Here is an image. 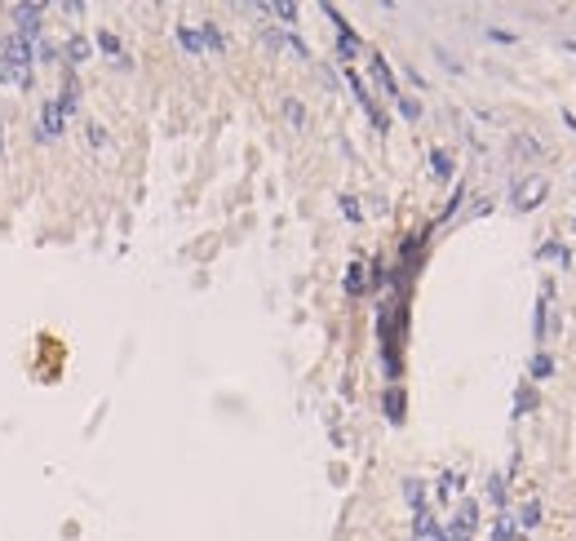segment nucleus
Instances as JSON below:
<instances>
[{
	"label": "nucleus",
	"instance_id": "f257e3e1",
	"mask_svg": "<svg viewBox=\"0 0 576 541\" xmlns=\"http://www.w3.org/2000/svg\"><path fill=\"white\" fill-rule=\"evenodd\" d=\"M62 129H67V111H62L58 102H45L40 125H36V138H40V142H49V138H62Z\"/></svg>",
	"mask_w": 576,
	"mask_h": 541
},
{
	"label": "nucleus",
	"instance_id": "f03ea898",
	"mask_svg": "<svg viewBox=\"0 0 576 541\" xmlns=\"http://www.w3.org/2000/svg\"><path fill=\"white\" fill-rule=\"evenodd\" d=\"M9 18H14L18 36L32 40V36L40 32V23H45V5H14V9H9Z\"/></svg>",
	"mask_w": 576,
	"mask_h": 541
},
{
	"label": "nucleus",
	"instance_id": "7ed1b4c3",
	"mask_svg": "<svg viewBox=\"0 0 576 541\" xmlns=\"http://www.w3.org/2000/svg\"><path fill=\"white\" fill-rule=\"evenodd\" d=\"M0 58L5 62H14V67H32V40H27V36H5V40H0Z\"/></svg>",
	"mask_w": 576,
	"mask_h": 541
},
{
	"label": "nucleus",
	"instance_id": "20e7f679",
	"mask_svg": "<svg viewBox=\"0 0 576 541\" xmlns=\"http://www.w3.org/2000/svg\"><path fill=\"white\" fill-rule=\"evenodd\" d=\"M545 178H527V182H518L514 186V209H536V204L545 200Z\"/></svg>",
	"mask_w": 576,
	"mask_h": 541
},
{
	"label": "nucleus",
	"instance_id": "39448f33",
	"mask_svg": "<svg viewBox=\"0 0 576 541\" xmlns=\"http://www.w3.org/2000/svg\"><path fill=\"white\" fill-rule=\"evenodd\" d=\"M346 85H351V89H355V98H360V107L368 111V120H373V129H386V116H381V111H377V102H373V98H368V89H364V80H360V76H355V71H346Z\"/></svg>",
	"mask_w": 576,
	"mask_h": 541
},
{
	"label": "nucleus",
	"instance_id": "423d86ee",
	"mask_svg": "<svg viewBox=\"0 0 576 541\" xmlns=\"http://www.w3.org/2000/svg\"><path fill=\"white\" fill-rule=\"evenodd\" d=\"M373 80H377V89H381L386 98H395V102H399V85H395V71L386 67V58H381V53H373Z\"/></svg>",
	"mask_w": 576,
	"mask_h": 541
},
{
	"label": "nucleus",
	"instance_id": "0eeeda50",
	"mask_svg": "<svg viewBox=\"0 0 576 541\" xmlns=\"http://www.w3.org/2000/svg\"><path fill=\"white\" fill-rule=\"evenodd\" d=\"M0 85L32 89V67H14V62H5V58H0Z\"/></svg>",
	"mask_w": 576,
	"mask_h": 541
},
{
	"label": "nucleus",
	"instance_id": "6e6552de",
	"mask_svg": "<svg viewBox=\"0 0 576 541\" xmlns=\"http://www.w3.org/2000/svg\"><path fill=\"white\" fill-rule=\"evenodd\" d=\"M266 45L271 49H284V53H292V58H306V45L297 40V36H284V32H271L266 36Z\"/></svg>",
	"mask_w": 576,
	"mask_h": 541
},
{
	"label": "nucleus",
	"instance_id": "1a4fd4ad",
	"mask_svg": "<svg viewBox=\"0 0 576 541\" xmlns=\"http://www.w3.org/2000/svg\"><path fill=\"white\" fill-rule=\"evenodd\" d=\"M536 257H545V262H554V266H572V253L559 244V240H545V244L536 249Z\"/></svg>",
	"mask_w": 576,
	"mask_h": 541
},
{
	"label": "nucleus",
	"instance_id": "9d476101",
	"mask_svg": "<svg viewBox=\"0 0 576 541\" xmlns=\"http://www.w3.org/2000/svg\"><path fill=\"white\" fill-rule=\"evenodd\" d=\"M461 488H466V475H461V470H443V475H439V497H443V501L457 497Z\"/></svg>",
	"mask_w": 576,
	"mask_h": 541
},
{
	"label": "nucleus",
	"instance_id": "9b49d317",
	"mask_svg": "<svg viewBox=\"0 0 576 541\" xmlns=\"http://www.w3.org/2000/svg\"><path fill=\"white\" fill-rule=\"evenodd\" d=\"M177 45H182L186 53H209L204 49V36L195 32V27H177Z\"/></svg>",
	"mask_w": 576,
	"mask_h": 541
},
{
	"label": "nucleus",
	"instance_id": "f8f14e48",
	"mask_svg": "<svg viewBox=\"0 0 576 541\" xmlns=\"http://www.w3.org/2000/svg\"><path fill=\"white\" fill-rule=\"evenodd\" d=\"M541 524V501H523V510H518V519H514V528H536Z\"/></svg>",
	"mask_w": 576,
	"mask_h": 541
},
{
	"label": "nucleus",
	"instance_id": "ddd939ff",
	"mask_svg": "<svg viewBox=\"0 0 576 541\" xmlns=\"http://www.w3.org/2000/svg\"><path fill=\"white\" fill-rule=\"evenodd\" d=\"M430 173H434V178H452V155L443 151V147L430 151Z\"/></svg>",
	"mask_w": 576,
	"mask_h": 541
},
{
	"label": "nucleus",
	"instance_id": "4468645a",
	"mask_svg": "<svg viewBox=\"0 0 576 541\" xmlns=\"http://www.w3.org/2000/svg\"><path fill=\"white\" fill-rule=\"evenodd\" d=\"M514 537H518L514 519H510V510H501V515H497V524H492V541H514Z\"/></svg>",
	"mask_w": 576,
	"mask_h": 541
},
{
	"label": "nucleus",
	"instance_id": "2eb2a0df",
	"mask_svg": "<svg viewBox=\"0 0 576 541\" xmlns=\"http://www.w3.org/2000/svg\"><path fill=\"white\" fill-rule=\"evenodd\" d=\"M532 377H536V381L554 377V355H545V351H536V355H532Z\"/></svg>",
	"mask_w": 576,
	"mask_h": 541
},
{
	"label": "nucleus",
	"instance_id": "dca6fc26",
	"mask_svg": "<svg viewBox=\"0 0 576 541\" xmlns=\"http://www.w3.org/2000/svg\"><path fill=\"white\" fill-rule=\"evenodd\" d=\"M258 14H275L279 23H297V5H288V0L284 5H258Z\"/></svg>",
	"mask_w": 576,
	"mask_h": 541
},
{
	"label": "nucleus",
	"instance_id": "f3484780",
	"mask_svg": "<svg viewBox=\"0 0 576 541\" xmlns=\"http://www.w3.org/2000/svg\"><path fill=\"white\" fill-rule=\"evenodd\" d=\"M284 120L292 129H301V125H306V107H301L297 98H284Z\"/></svg>",
	"mask_w": 576,
	"mask_h": 541
},
{
	"label": "nucleus",
	"instance_id": "a211bd4d",
	"mask_svg": "<svg viewBox=\"0 0 576 541\" xmlns=\"http://www.w3.org/2000/svg\"><path fill=\"white\" fill-rule=\"evenodd\" d=\"M488 501H492L497 510H505V479H501V475H492V479H488Z\"/></svg>",
	"mask_w": 576,
	"mask_h": 541
},
{
	"label": "nucleus",
	"instance_id": "6ab92c4d",
	"mask_svg": "<svg viewBox=\"0 0 576 541\" xmlns=\"http://www.w3.org/2000/svg\"><path fill=\"white\" fill-rule=\"evenodd\" d=\"M200 36H204V49H209V53H222V45H226V40H222V32H217L213 23H204V27H200Z\"/></svg>",
	"mask_w": 576,
	"mask_h": 541
},
{
	"label": "nucleus",
	"instance_id": "aec40b11",
	"mask_svg": "<svg viewBox=\"0 0 576 541\" xmlns=\"http://www.w3.org/2000/svg\"><path fill=\"white\" fill-rule=\"evenodd\" d=\"M89 53H93V45L84 40V36H75V40H67V58H71V62H84Z\"/></svg>",
	"mask_w": 576,
	"mask_h": 541
},
{
	"label": "nucleus",
	"instance_id": "412c9836",
	"mask_svg": "<svg viewBox=\"0 0 576 541\" xmlns=\"http://www.w3.org/2000/svg\"><path fill=\"white\" fill-rule=\"evenodd\" d=\"M98 45H102V49H107V53H111V58H116V62H129L125 53H120V40H116V36H111V32H98Z\"/></svg>",
	"mask_w": 576,
	"mask_h": 541
},
{
	"label": "nucleus",
	"instance_id": "4be33fe9",
	"mask_svg": "<svg viewBox=\"0 0 576 541\" xmlns=\"http://www.w3.org/2000/svg\"><path fill=\"white\" fill-rule=\"evenodd\" d=\"M514 155H527V160H532V155H541V142H536V138H514Z\"/></svg>",
	"mask_w": 576,
	"mask_h": 541
},
{
	"label": "nucleus",
	"instance_id": "5701e85b",
	"mask_svg": "<svg viewBox=\"0 0 576 541\" xmlns=\"http://www.w3.org/2000/svg\"><path fill=\"white\" fill-rule=\"evenodd\" d=\"M532 408H536V395H532V390H518V399H514V417H523V413H532Z\"/></svg>",
	"mask_w": 576,
	"mask_h": 541
},
{
	"label": "nucleus",
	"instance_id": "b1692460",
	"mask_svg": "<svg viewBox=\"0 0 576 541\" xmlns=\"http://www.w3.org/2000/svg\"><path fill=\"white\" fill-rule=\"evenodd\" d=\"M403 497L412 501V510H417V506H426V497H421V483H417V479H403Z\"/></svg>",
	"mask_w": 576,
	"mask_h": 541
},
{
	"label": "nucleus",
	"instance_id": "393cba45",
	"mask_svg": "<svg viewBox=\"0 0 576 541\" xmlns=\"http://www.w3.org/2000/svg\"><path fill=\"white\" fill-rule=\"evenodd\" d=\"M346 288H351V293H360V288H364V266H360V262L346 270Z\"/></svg>",
	"mask_w": 576,
	"mask_h": 541
},
{
	"label": "nucleus",
	"instance_id": "a878e982",
	"mask_svg": "<svg viewBox=\"0 0 576 541\" xmlns=\"http://www.w3.org/2000/svg\"><path fill=\"white\" fill-rule=\"evenodd\" d=\"M399 111H403V116H408V120H421V102L403 98V93H399Z\"/></svg>",
	"mask_w": 576,
	"mask_h": 541
},
{
	"label": "nucleus",
	"instance_id": "bb28decb",
	"mask_svg": "<svg viewBox=\"0 0 576 541\" xmlns=\"http://www.w3.org/2000/svg\"><path fill=\"white\" fill-rule=\"evenodd\" d=\"M399 404H403V399H399V390H390V395H386V413H390L395 422H399V413H403Z\"/></svg>",
	"mask_w": 576,
	"mask_h": 541
},
{
	"label": "nucleus",
	"instance_id": "cd10ccee",
	"mask_svg": "<svg viewBox=\"0 0 576 541\" xmlns=\"http://www.w3.org/2000/svg\"><path fill=\"white\" fill-rule=\"evenodd\" d=\"M84 138H89L93 147H107V134H102V125H89V129H84Z\"/></svg>",
	"mask_w": 576,
	"mask_h": 541
},
{
	"label": "nucleus",
	"instance_id": "c85d7f7f",
	"mask_svg": "<svg viewBox=\"0 0 576 541\" xmlns=\"http://www.w3.org/2000/svg\"><path fill=\"white\" fill-rule=\"evenodd\" d=\"M342 213L346 218H360V200H355V195H342Z\"/></svg>",
	"mask_w": 576,
	"mask_h": 541
},
{
	"label": "nucleus",
	"instance_id": "c756f323",
	"mask_svg": "<svg viewBox=\"0 0 576 541\" xmlns=\"http://www.w3.org/2000/svg\"><path fill=\"white\" fill-rule=\"evenodd\" d=\"M0 147H5V134H0Z\"/></svg>",
	"mask_w": 576,
	"mask_h": 541
},
{
	"label": "nucleus",
	"instance_id": "7c9ffc66",
	"mask_svg": "<svg viewBox=\"0 0 576 541\" xmlns=\"http://www.w3.org/2000/svg\"><path fill=\"white\" fill-rule=\"evenodd\" d=\"M572 227H576V222H572Z\"/></svg>",
	"mask_w": 576,
	"mask_h": 541
}]
</instances>
